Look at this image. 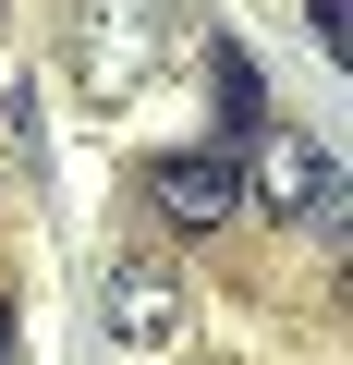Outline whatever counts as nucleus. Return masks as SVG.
Listing matches in <instances>:
<instances>
[{
  "mask_svg": "<svg viewBox=\"0 0 353 365\" xmlns=\"http://www.w3.org/2000/svg\"><path fill=\"white\" fill-rule=\"evenodd\" d=\"M183 37H195V0H73V61H86L98 98L146 86Z\"/></svg>",
  "mask_w": 353,
  "mask_h": 365,
  "instance_id": "1",
  "label": "nucleus"
},
{
  "mask_svg": "<svg viewBox=\"0 0 353 365\" xmlns=\"http://www.w3.org/2000/svg\"><path fill=\"white\" fill-rule=\"evenodd\" d=\"M183 317H195V292H183V268H158V256H122V268L98 280V329H110L134 365L183 353Z\"/></svg>",
  "mask_w": 353,
  "mask_h": 365,
  "instance_id": "2",
  "label": "nucleus"
},
{
  "mask_svg": "<svg viewBox=\"0 0 353 365\" xmlns=\"http://www.w3.org/2000/svg\"><path fill=\"white\" fill-rule=\"evenodd\" d=\"M146 207L170 220V232H220V220H244V158L232 146H170L158 170H146Z\"/></svg>",
  "mask_w": 353,
  "mask_h": 365,
  "instance_id": "3",
  "label": "nucleus"
},
{
  "mask_svg": "<svg viewBox=\"0 0 353 365\" xmlns=\"http://www.w3.org/2000/svg\"><path fill=\"white\" fill-rule=\"evenodd\" d=\"M256 207H280V220H305L317 244H341V170H329V146H305V134H280L268 158H256V182H244Z\"/></svg>",
  "mask_w": 353,
  "mask_h": 365,
  "instance_id": "4",
  "label": "nucleus"
},
{
  "mask_svg": "<svg viewBox=\"0 0 353 365\" xmlns=\"http://www.w3.org/2000/svg\"><path fill=\"white\" fill-rule=\"evenodd\" d=\"M208 73H220V122H232V134H256V122H268V86H256V61L220 37V49H208Z\"/></svg>",
  "mask_w": 353,
  "mask_h": 365,
  "instance_id": "5",
  "label": "nucleus"
},
{
  "mask_svg": "<svg viewBox=\"0 0 353 365\" xmlns=\"http://www.w3.org/2000/svg\"><path fill=\"white\" fill-rule=\"evenodd\" d=\"M305 25H317V49L341 61V49H353V0H305Z\"/></svg>",
  "mask_w": 353,
  "mask_h": 365,
  "instance_id": "6",
  "label": "nucleus"
},
{
  "mask_svg": "<svg viewBox=\"0 0 353 365\" xmlns=\"http://www.w3.org/2000/svg\"><path fill=\"white\" fill-rule=\"evenodd\" d=\"M0 353H13V317H0Z\"/></svg>",
  "mask_w": 353,
  "mask_h": 365,
  "instance_id": "7",
  "label": "nucleus"
}]
</instances>
